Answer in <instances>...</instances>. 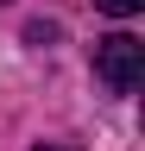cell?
<instances>
[{
	"label": "cell",
	"mask_w": 145,
	"mask_h": 151,
	"mask_svg": "<svg viewBox=\"0 0 145 151\" xmlns=\"http://www.w3.org/2000/svg\"><path fill=\"white\" fill-rule=\"evenodd\" d=\"M95 76L107 82V94H133L145 82V44H139L133 32L101 38V44H95Z\"/></svg>",
	"instance_id": "1"
},
{
	"label": "cell",
	"mask_w": 145,
	"mask_h": 151,
	"mask_svg": "<svg viewBox=\"0 0 145 151\" xmlns=\"http://www.w3.org/2000/svg\"><path fill=\"white\" fill-rule=\"evenodd\" d=\"M0 6H6V0H0Z\"/></svg>",
	"instance_id": "4"
},
{
	"label": "cell",
	"mask_w": 145,
	"mask_h": 151,
	"mask_svg": "<svg viewBox=\"0 0 145 151\" xmlns=\"http://www.w3.org/2000/svg\"><path fill=\"white\" fill-rule=\"evenodd\" d=\"M38 151H69V145H38Z\"/></svg>",
	"instance_id": "3"
},
{
	"label": "cell",
	"mask_w": 145,
	"mask_h": 151,
	"mask_svg": "<svg viewBox=\"0 0 145 151\" xmlns=\"http://www.w3.org/2000/svg\"><path fill=\"white\" fill-rule=\"evenodd\" d=\"M95 6H101V13H107V19H133V13H139V6H145V0H95Z\"/></svg>",
	"instance_id": "2"
}]
</instances>
